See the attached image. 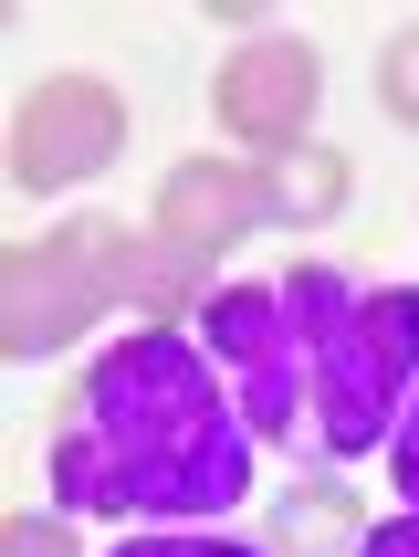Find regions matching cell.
<instances>
[{
  "mask_svg": "<svg viewBox=\"0 0 419 557\" xmlns=\"http://www.w3.org/2000/svg\"><path fill=\"white\" fill-rule=\"evenodd\" d=\"M419 379V284H389V295H357L326 326V463H357L398 432V400Z\"/></svg>",
  "mask_w": 419,
  "mask_h": 557,
  "instance_id": "4",
  "label": "cell"
},
{
  "mask_svg": "<svg viewBox=\"0 0 419 557\" xmlns=\"http://www.w3.org/2000/svg\"><path fill=\"white\" fill-rule=\"evenodd\" d=\"M346 306V284L326 263H294L283 284H220L200 315V347L220 389H231L241 432L294 453V463H326V326Z\"/></svg>",
  "mask_w": 419,
  "mask_h": 557,
  "instance_id": "2",
  "label": "cell"
},
{
  "mask_svg": "<svg viewBox=\"0 0 419 557\" xmlns=\"http://www.w3.org/2000/svg\"><path fill=\"white\" fill-rule=\"evenodd\" d=\"M220 126H231L241 148H294L304 126H315V53L304 42H241L231 63H220Z\"/></svg>",
  "mask_w": 419,
  "mask_h": 557,
  "instance_id": "7",
  "label": "cell"
},
{
  "mask_svg": "<svg viewBox=\"0 0 419 557\" xmlns=\"http://www.w3.org/2000/svg\"><path fill=\"white\" fill-rule=\"evenodd\" d=\"M137 243L116 221H63L53 243H31L0 263V347L11 358H42V347L85 337V315L105 306H137Z\"/></svg>",
  "mask_w": 419,
  "mask_h": 557,
  "instance_id": "3",
  "label": "cell"
},
{
  "mask_svg": "<svg viewBox=\"0 0 419 557\" xmlns=\"http://www.w3.org/2000/svg\"><path fill=\"white\" fill-rule=\"evenodd\" d=\"M0 557H74V536L42 527V516H11V527H0Z\"/></svg>",
  "mask_w": 419,
  "mask_h": 557,
  "instance_id": "11",
  "label": "cell"
},
{
  "mask_svg": "<svg viewBox=\"0 0 419 557\" xmlns=\"http://www.w3.org/2000/svg\"><path fill=\"white\" fill-rule=\"evenodd\" d=\"M378 95H389L398 116H409V126H419V22H409V32H398L389 53H378Z\"/></svg>",
  "mask_w": 419,
  "mask_h": 557,
  "instance_id": "8",
  "label": "cell"
},
{
  "mask_svg": "<svg viewBox=\"0 0 419 557\" xmlns=\"http://www.w3.org/2000/svg\"><path fill=\"white\" fill-rule=\"evenodd\" d=\"M116 557H263V547H231V536H179V527H148V536H126Z\"/></svg>",
  "mask_w": 419,
  "mask_h": 557,
  "instance_id": "9",
  "label": "cell"
},
{
  "mask_svg": "<svg viewBox=\"0 0 419 557\" xmlns=\"http://www.w3.org/2000/svg\"><path fill=\"white\" fill-rule=\"evenodd\" d=\"M389 463H398V495H409V516H419V379H409V400H398V432H389Z\"/></svg>",
  "mask_w": 419,
  "mask_h": 557,
  "instance_id": "10",
  "label": "cell"
},
{
  "mask_svg": "<svg viewBox=\"0 0 419 557\" xmlns=\"http://www.w3.org/2000/svg\"><path fill=\"white\" fill-rule=\"evenodd\" d=\"M294 200H346V169H304L294 189L252 180V169H220V158L168 169V189H157V252H148V274H137V306H168V295L200 274V252H220L231 232H252V221H283Z\"/></svg>",
  "mask_w": 419,
  "mask_h": 557,
  "instance_id": "5",
  "label": "cell"
},
{
  "mask_svg": "<svg viewBox=\"0 0 419 557\" xmlns=\"http://www.w3.org/2000/svg\"><path fill=\"white\" fill-rule=\"evenodd\" d=\"M53 495L74 516H137V527L231 516L252 495V432L200 337L148 326L94 358L85 410L53 442Z\"/></svg>",
  "mask_w": 419,
  "mask_h": 557,
  "instance_id": "1",
  "label": "cell"
},
{
  "mask_svg": "<svg viewBox=\"0 0 419 557\" xmlns=\"http://www.w3.org/2000/svg\"><path fill=\"white\" fill-rule=\"evenodd\" d=\"M116 148H126V106L94 85V74H63V85H42L22 116H11V180L22 189H74Z\"/></svg>",
  "mask_w": 419,
  "mask_h": 557,
  "instance_id": "6",
  "label": "cell"
},
{
  "mask_svg": "<svg viewBox=\"0 0 419 557\" xmlns=\"http://www.w3.org/2000/svg\"><path fill=\"white\" fill-rule=\"evenodd\" d=\"M367 557H419V516H389V527L367 536Z\"/></svg>",
  "mask_w": 419,
  "mask_h": 557,
  "instance_id": "12",
  "label": "cell"
}]
</instances>
